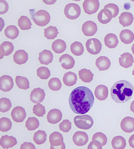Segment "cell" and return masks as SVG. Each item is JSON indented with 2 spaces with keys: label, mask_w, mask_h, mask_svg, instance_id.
I'll return each instance as SVG.
<instances>
[{
  "label": "cell",
  "mask_w": 134,
  "mask_h": 149,
  "mask_svg": "<svg viewBox=\"0 0 134 149\" xmlns=\"http://www.w3.org/2000/svg\"><path fill=\"white\" fill-rule=\"evenodd\" d=\"M94 102V97L89 88L80 86L74 89L69 96V103L73 112L84 115L89 112Z\"/></svg>",
  "instance_id": "1"
},
{
  "label": "cell",
  "mask_w": 134,
  "mask_h": 149,
  "mask_svg": "<svg viewBox=\"0 0 134 149\" xmlns=\"http://www.w3.org/2000/svg\"><path fill=\"white\" fill-rule=\"evenodd\" d=\"M134 89L130 81L125 80L117 81L111 88V97L116 103H125L132 97Z\"/></svg>",
  "instance_id": "2"
},
{
  "label": "cell",
  "mask_w": 134,
  "mask_h": 149,
  "mask_svg": "<svg viewBox=\"0 0 134 149\" xmlns=\"http://www.w3.org/2000/svg\"><path fill=\"white\" fill-rule=\"evenodd\" d=\"M29 12L32 19L38 26H46L50 22V15L46 10H40L35 13L33 9L29 10Z\"/></svg>",
  "instance_id": "3"
},
{
  "label": "cell",
  "mask_w": 134,
  "mask_h": 149,
  "mask_svg": "<svg viewBox=\"0 0 134 149\" xmlns=\"http://www.w3.org/2000/svg\"><path fill=\"white\" fill-rule=\"evenodd\" d=\"M74 122L76 127L84 130L89 129L94 124L93 119L87 115L76 116L74 118Z\"/></svg>",
  "instance_id": "4"
},
{
  "label": "cell",
  "mask_w": 134,
  "mask_h": 149,
  "mask_svg": "<svg viewBox=\"0 0 134 149\" xmlns=\"http://www.w3.org/2000/svg\"><path fill=\"white\" fill-rule=\"evenodd\" d=\"M64 13L67 18L70 19L74 20L80 17L81 13V9L77 4L69 3L65 7Z\"/></svg>",
  "instance_id": "5"
},
{
  "label": "cell",
  "mask_w": 134,
  "mask_h": 149,
  "mask_svg": "<svg viewBox=\"0 0 134 149\" xmlns=\"http://www.w3.org/2000/svg\"><path fill=\"white\" fill-rule=\"evenodd\" d=\"M50 148L65 149V145L64 142V138L62 134L57 132H54L49 136Z\"/></svg>",
  "instance_id": "6"
},
{
  "label": "cell",
  "mask_w": 134,
  "mask_h": 149,
  "mask_svg": "<svg viewBox=\"0 0 134 149\" xmlns=\"http://www.w3.org/2000/svg\"><path fill=\"white\" fill-rule=\"evenodd\" d=\"M102 44L100 40L92 38L88 39L86 42V47L88 53L92 55H96L100 53L102 49Z\"/></svg>",
  "instance_id": "7"
},
{
  "label": "cell",
  "mask_w": 134,
  "mask_h": 149,
  "mask_svg": "<svg viewBox=\"0 0 134 149\" xmlns=\"http://www.w3.org/2000/svg\"><path fill=\"white\" fill-rule=\"evenodd\" d=\"M83 8L85 13L88 15L96 13L100 7V2L97 0L85 1L83 3Z\"/></svg>",
  "instance_id": "8"
},
{
  "label": "cell",
  "mask_w": 134,
  "mask_h": 149,
  "mask_svg": "<svg viewBox=\"0 0 134 149\" xmlns=\"http://www.w3.org/2000/svg\"><path fill=\"white\" fill-rule=\"evenodd\" d=\"M12 119L16 123H22L26 118L27 114L25 110L21 107H14L11 113Z\"/></svg>",
  "instance_id": "9"
},
{
  "label": "cell",
  "mask_w": 134,
  "mask_h": 149,
  "mask_svg": "<svg viewBox=\"0 0 134 149\" xmlns=\"http://www.w3.org/2000/svg\"><path fill=\"white\" fill-rule=\"evenodd\" d=\"M14 85L13 79L8 75H3L0 78V90L4 92L10 91Z\"/></svg>",
  "instance_id": "10"
},
{
  "label": "cell",
  "mask_w": 134,
  "mask_h": 149,
  "mask_svg": "<svg viewBox=\"0 0 134 149\" xmlns=\"http://www.w3.org/2000/svg\"><path fill=\"white\" fill-rule=\"evenodd\" d=\"M82 30L85 36L91 37L94 35L97 32V26L93 21H87L83 24Z\"/></svg>",
  "instance_id": "11"
},
{
  "label": "cell",
  "mask_w": 134,
  "mask_h": 149,
  "mask_svg": "<svg viewBox=\"0 0 134 149\" xmlns=\"http://www.w3.org/2000/svg\"><path fill=\"white\" fill-rule=\"evenodd\" d=\"M89 138L86 133L82 131H77L73 136L74 143L77 146H85L88 143Z\"/></svg>",
  "instance_id": "12"
},
{
  "label": "cell",
  "mask_w": 134,
  "mask_h": 149,
  "mask_svg": "<svg viewBox=\"0 0 134 149\" xmlns=\"http://www.w3.org/2000/svg\"><path fill=\"white\" fill-rule=\"evenodd\" d=\"M45 94L44 90L40 88H34L31 93L30 100L34 103L38 104L45 99Z\"/></svg>",
  "instance_id": "13"
},
{
  "label": "cell",
  "mask_w": 134,
  "mask_h": 149,
  "mask_svg": "<svg viewBox=\"0 0 134 149\" xmlns=\"http://www.w3.org/2000/svg\"><path fill=\"white\" fill-rule=\"evenodd\" d=\"M62 114L59 110L54 109L51 110L47 115V119L48 122L51 124H55L61 120Z\"/></svg>",
  "instance_id": "14"
},
{
  "label": "cell",
  "mask_w": 134,
  "mask_h": 149,
  "mask_svg": "<svg viewBox=\"0 0 134 149\" xmlns=\"http://www.w3.org/2000/svg\"><path fill=\"white\" fill-rule=\"evenodd\" d=\"M121 127L124 132L131 133L134 131V118L127 116L122 119L121 123Z\"/></svg>",
  "instance_id": "15"
},
{
  "label": "cell",
  "mask_w": 134,
  "mask_h": 149,
  "mask_svg": "<svg viewBox=\"0 0 134 149\" xmlns=\"http://www.w3.org/2000/svg\"><path fill=\"white\" fill-rule=\"evenodd\" d=\"M59 61L61 63L62 68L66 70L71 69L75 64L73 58L67 54L62 55L60 57Z\"/></svg>",
  "instance_id": "16"
},
{
  "label": "cell",
  "mask_w": 134,
  "mask_h": 149,
  "mask_svg": "<svg viewBox=\"0 0 134 149\" xmlns=\"http://www.w3.org/2000/svg\"><path fill=\"white\" fill-rule=\"evenodd\" d=\"M134 62L133 56L129 53H123L121 55V57L119 58L120 65L126 68L132 66Z\"/></svg>",
  "instance_id": "17"
},
{
  "label": "cell",
  "mask_w": 134,
  "mask_h": 149,
  "mask_svg": "<svg viewBox=\"0 0 134 149\" xmlns=\"http://www.w3.org/2000/svg\"><path fill=\"white\" fill-rule=\"evenodd\" d=\"M17 139L14 137L9 136L8 135L3 136L0 139V145L2 148H11L17 144Z\"/></svg>",
  "instance_id": "18"
},
{
  "label": "cell",
  "mask_w": 134,
  "mask_h": 149,
  "mask_svg": "<svg viewBox=\"0 0 134 149\" xmlns=\"http://www.w3.org/2000/svg\"><path fill=\"white\" fill-rule=\"evenodd\" d=\"M53 58V55L52 52L45 49L39 53L38 59L41 64L48 65L52 62Z\"/></svg>",
  "instance_id": "19"
},
{
  "label": "cell",
  "mask_w": 134,
  "mask_h": 149,
  "mask_svg": "<svg viewBox=\"0 0 134 149\" xmlns=\"http://www.w3.org/2000/svg\"><path fill=\"white\" fill-rule=\"evenodd\" d=\"M28 58L27 53L25 50L21 49L16 51L13 56V61L19 65L25 63Z\"/></svg>",
  "instance_id": "20"
},
{
  "label": "cell",
  "mask_w": 134,
  "mask_h": 149,
  "mask_svg": "<svg viewBox=\"0 0 134 149\" xmlns=\"http://www.w3.org/2000/svg\"><path fill=\"white\" fill-rule=\"evenodd\" d=\"M97 18L100 23L105 24L109 23L113 18V17L112 12L109 10L104 8L99 13Z\"/></svg>",
  "instance_id": "21"
},
{
  "label": "cell",
  "mask_w": 134,
  "mask_h": 149,
  "mask_svg": "<svg viewBox=\"0 0 134 149\" xmlns=\"http://www.w3.org/2000/svg\"><path fill=\"white\" fill-rule=\"evenodd\" d=\"M95 95L96 99L101 101L107 99L108 95V88L104 85L97 86L95 90Z\"/></svg>",
  "instance_id": "22"
},
{
  "label": "cell",
  "mask_w": 134,
  "mask_h": 149,
  "mask_svg": "<svg viewBox=\"0 0 134 149\" xmlns=\"http://www.w3.org/2000/svg\"><path fill=\"white\" fill-rule=\"evenodd\" d=\"M96 65L100 71H105L110 67V60L105 56H100L96 60Z\"/></svg>",
  "instance_id": "23"
},
{
  "label": "cell",
  "mask_w": 134,
  "mask_h": 149,
  "mask_svg": "<svg viewBox=\"0 0 134 149\" xmlns=\"http://www.w3.org/2000/svg\"><path fill=\"white\" fill-rule=\"evenodd\" d=\"M119 22L124 27L131 25L133 22L134 18L132 13L123 12L119 17Z\"/></svg>",
  "instance_id": "24"
},
{
  "label": "cell",
  "mask_w": 134,
  "mask_h": 149,
  "mask_svg": "<svg viewBox=\"0 0 134 149\" xmlns=\"http://www.w3.org/2000/svg\"><path fill=\"white\" fill-rule=\"evenodd\" d=\"M14 49V46L12 42L9 41H5L0 45V54L1 59L4 56H8L13 53Z\"/></svg>",
  "instance_id": "25"
},
{
  "label": "cell",
  "mask_w": 134,
  "mask_h": 149,
  "mask_svg": "<svg viewBox=\"0 0 134 149\" xmlns=\"http://www.w3.org/2000/svg\"><path fill=\"white\" fill-rule=\"evenodd\" d=\"M120 38L121 42L124 44H130L134 41V34L132 31L129 29H124L120 32Z\"/></svg>",
  "instance_id": "26"
},
{
  "label": "cell",
  "mask_w": 134,
  "mask_h": 149,
  "mask_svg": "<svg viewBox=\"0 0 134 149\" xmlns=\"http://www.w3.org/2000/svg\"><path fill=\"white\" fill-rule=\"evenodd\" d=\"M105 45L109 48H114L118 44L119 41L117 36L112 33L107 34L104 38Z\"/></svg>",
  "instance_id": "27"
},
{
  "label": "cell",
  "mask_w": 134,
  "mask_h": 149,
  "mask_svg": "<svg viewBox=\"0 0 134 149\" xmlns=\"http://www.w3.org/2000/svg\"><path fill=\"white\" fill-rule=\"evenodd\" d=\"M63 80L66 86H72L76 84L77 81V75L71 72H67L64 74Z\"/></svg>",
  "instance_id": "28"
},
{
  "label": "cell",
  "mask_w": 134,
  "mask_h": 149,
  "mask_svg": "<svg viewBox=\"0 0 134 149\" xmlns=\"http://www.w3.org/2000/svg\"><path fill=\"white\" fill-rule=\"evenodd\" d=\"M79 78L84 83H90L93 80L94 74L90 70L83 68L78 72Z\"/></svg>",
  "instance_id": "29"
},
{
  "label": "cell",
  "mask_w": 134,
  "mask_h": 149,
  "mask_svg": "<svg viewBox=\"0 0 134 149\" xmlns=\"http://www.w3.org/2000/svg\"><path fill=\"white\" fill-rule=\"evenodd\" d=\"M66 42L62 40L57 39L53 42L52 49L55 53L60 54L65 52L66 48Z\"/></svg>",
  "instance_id": "30"
},
{
  "label": "cell",
  "mask_w": 134,
  "mask_h": 149,
  "mask_svg": "<svg viewBox=\"0 0 134 149\" xmlns=\"http://www.w3.org/2000/svg\"><path fill=\"white\" fill-rule=\"evenodd\" d=\"M4 33L6 37L13 40L18 37L19 34V31L15 25H10L5 29Z\"/></svg>",
  "instance_id": "31"
},
{
  "label": "cell",
  "mask_w": 134,
  "mask_h": 149,
  "mask_svg": "<svg viewBox=\"0 0 134 149\" xmlns=\"http://www.w3.org/2000/svg\"><path fill=\"white\" fill-rule=\"evenodd\" d=\"M112 145L114 149H123L126 147V143L125 138L123 136H117L112 139Z\"/></svg>",
  "instance_id": "32"
},
{
  "label": "cell",
  "mask_w": 134,
  "mask_h": 149,
  "mask_svg": "<svg viewBox=\"0 0 134 149\" xmlns=\"http://www.w3.org/2000/svg\"><path fill=\"white\" fill-rule=\"evenodd\" d=\"M32 24L30 19L25 16H22L18 20V25L22 30H27L31 29Z\"/></svg>",
  "instance_id": "33"
},
{
  "label": "cell",
  "mask_w": 134,
  "mask_h": 149,
  "mask_svg": "<svg viewBox=\"0 0 134 149\" xmlns=\"http://www.w3.org/2000/svg\"><path fill=\"white\" fill-rule=\"evenodd\" d=\"M70 51L76 56H80L84 53V48L81 42L75 41L70 45Z\"/></svg>",
  "instance_id": "34"
},
{
  "label": "cell",
  "mask_w": 134,
  "mask_h": 149,
  "mask_svg": "<svg viewBox=\"0 0 134 149\" xmlns=\"http://www.w3.org/2000/svg\"><path fill=\"white\" fill-rule=\"evenodd\" d=\"M47 134L45 131L39 130L35 133L33 141L37 145L43 144L47 140Z\"/></svg>",
  "instance_id": "35"
},
{
  "label": "cell",
  "mask_w": 134,
  "mask_h": 149,
  "mask_svg": "<svg viewBox=\"0 0 134 149\" xmlns=\"http://www.w3.org/2000/svg\"><path fill=\"white\" fill-rule=\"evenodd\" d=\"M45 37L48 40H54L59 33L58 29L55 26H49L44 29Z\"/></svg>",
  "instance_id": "36"
},
{
  "label": "cell",
  "mask_w": 134,
  "mask_h": 149,
  "mask_svg": "<svg viewBox=\"0 0 134 149\" xmlns=\"http://www.w3.org/2000/svg\"><path fill=\"white\" fill-rule=\"evenodd\" d=\"M39 121L35 117H29L25 123V127L29 131H34L39 127Z\"/></svg>",
  "instance_id": "37"
},
{
  "label": "cell",
  "mask_w": 134,
  "mask_h": 149,
  "mask_svg": "<svg viewBox=\"0 0 134 149\" xmlns=\"http://www.w3.org/2000/svg\"><path fill=\"white\" fill-rule=\"evenodd\" d=\"M15 82L17 86L20 89L26 90L29 88V83L27 78L22 76H17Z\"/></svg>",
  "instance_id": "38"
},
{
  "label": "cell",
  "mask_w": 134,
  "mask_h": 149,
  "mask_svg": "<svg viewBox=\"0 0 134 149\" xmlns=\"http://www.w3.org/2000/svg\"><path fill=\"white\" fill-rule=\"evenodd\" d=\"M12 123L7 118L3 117L0 119V131L2 132L8 131L11 129Z\"/></svg>",
  "instance_id": "39"
},
{
  "label": "cell",
  "mask_w": 134,
  "mask_h": 149,
  "mask_svg": "<svg viewBox=\"0 0 134 149\" xmlns=\"http://www.w3.org/2000/svg\"><path fill=\"white\" fill-rule=\"evenodd\" d=\"M11 107V102L9 99L3 97L0 99V112L3 113L8 112Z\"/></svg>",
  "instance_id": "40"
},
{
  "label": "cell",
  "mask_w": 134,
  "mask_h": 149,
  "mask_svg": "<svg viewBox=\"0 0 134 149\" xmlns=\"http://www.w3.org/2000/svg\"><path fill=\"white\" fill-rule=\"evenodd\" d=\"M48 86L52 91H57L61 89L62 84L59 79L54 77L50 80Z\"/></svg>",
  "instance_id": "41"
},
{
  "label": "cell",
  "mask_w": 134,
  "mask_h": 149,
  "mask_svg": "<svg viewBox=\"0 0 134 149\" xmlns=\"http://www.w3.org/2000/svg\"><path fill=\"white\" fill-rule=\"evenodd\" d=\"M50 75V71L46 67H40L37 70V76L41 79L46 80L49 78Z\"/></svg>",
  "instance_id": "42"
},
{
  "label": "cell",
  "mask_w": 134,
  "mask_h": 149,
  "mask_svg": "<svg viewBox=\"0 0 134 149\" xmlns=\"http://www.w3.org/2000/svg\"><path fill=\"white\" fill-rule=\"evenodd\" d=\"M33 110V113L39 117L43 116L45 113V107L40 103L34 106Z\"/></svg>",
  "instance_id": "43"
},
{
  "label": "cell",
  "mask_w": 134,
  "mask_h": 149,
  "mask_svg": "<svg viewBox=\"0 0 134 149\" xmlns=\"http://www.w3.org/2000/svg\"><path fill=\"white\" fill-rule=\"evenodd\" d=\"M96 140L100 142L102 146H105L107 142L106 136L103 133L96 132L94 134L92 138V141Z\"/></svg>",
  "instance_id": "44"
},
{
  "label": "cell",
  "mask_w": 134,
  "mask_h": 149,
  "mask_svg": "<svg viewBox=\"0 0 134 149\" xmlns=\"http://www.w3.org/2000/svg\"><path fill=\"white\" fill-rule=\"evenodd\" d=\"M60 131L64 132H69L72 128V123L69 120L66 119L63 121L59 125Z\"/></svg>",
  "instance_id": "45"
},
{
  "label": "cell",
  "mask_w": 134,
  "mask_h": 149,
  "mask_svg": "<svg viewBox=\"0 0 134 149\" xmlns=\"http://www.w3.org/2000/svg\"><path fill=\"white\" fill-rule=\"evenodd\" d=\"M104 8L107 9L112 12L113 18H115L119 14V9L118 6L114 3H109L105 5Z\"/></svg>",
  "instance_id": "46"
},
{
  "label": "cell",
  "mask_w": 134,
  "mask_h": 149,
  "mask_svg": "<svg viewBox=\"0 0 134 149\" xmlns=\"http://www.w3.org/2000/svg\"><path fill=\"white\" fill-rule=\"evenodd\" d=\"M9 6L8 3L5 1H0V14H3L8 12Z\"/></svg>",
  "instance_id": "47"
},
{
  "label": "cell",
  "mask_w": 134,
  "mask_h": 149,
  "mask_svg": "<svg viewBox=\"0 0 134 149\" xmlns=\"http://www.w3.org/2000/svg\"><path fill=\"white\" fill-rule=\"evenodd\" d=\"M102 146L98 141H92L88 145V149H102Z\"/></svg>",
  "instance_id": "48"
},
{
  "label": "cell",
  "mask_w": 134,
  "mask_h": 149,
  "mask_svg": "<svg viewBox=\"0 0 134 149\" xmlns=\"http://www.w3.org/2000/svg\"><path fill=\"white\" fill-rule=\"evenodd\" d=\"M20 149H36V147H35L34 145L33 144L31 143H22L21 145V147Z\"/></svg>",
  "instance_id": "49"
},
{
  "label": "cell",
  "mask_w": 134,
  "mask_h": 149,
  "mask_svg": "<svg viewBox=\"0 0 134 149\" xmlns=\"http://www.w3.org/2000/svg\"><path fill=\"white\" fill-rule=\"evenodd\" d=\"M128 143L130 146L132 148H134V134L130 137L128 140Z\"/></svg>",
  "instance_id": "50"
},
{
  "label": "cell",
  "mask_w": 134,
  "mask_h": 149,
  "mask_svg": "<svg viewBox=\"0 0 134 149\" xmlns=\"http://www.w3.org/2000/svg\"><path fill=\"white\" fill-rule=\"evenodd\" d=\"M43 2L45 3L46 4H53L55 2H56V1H43Z\"/></svg>",
  "instance_id": "51"
},
{
  "label": "cell",
  "mask_w": 134,
  "mask_h": 149,
  "mask_svg": "<svg viewBox=\"0 0 134 149\" xmlns=\"http://www.w3.org/2000/svg\"><path fill=\"white\" fill-rule=\"evenodd\" d=\"M131 110L134 113V100L131 103Z\"/></svg>",
  "instance_id": "52"
},
{
  "label": "cell",
  "mask_w": 134,
  "mask_h": 149,
  "mask_svg": "<svg viewBox=\"0 0 134 149\" xmlns=\"http://www.w3.org/2000/svg\"><path fill=\"white\" fill-rule=\"evenodd\" d=\"M131 49H132L133 54L134 55V44H133Z\"/></svg>",
  "instance_id": "53"
},
{
  "label": "cell",
  "mask_w": 134,
  "mask_h": 149,
  "mask_svg": "<svg viewBox=\"0 0 134 149\" xmlns=\"http://www.w3.org/2000/svg\"><path fill=\"white\" fill-rule=\"evenodd\" d=\"M132 74L133 75V76H134V68L133 70V72H132Z\"/></svg>",
  "instance_id": "54"
}]
</instances>
